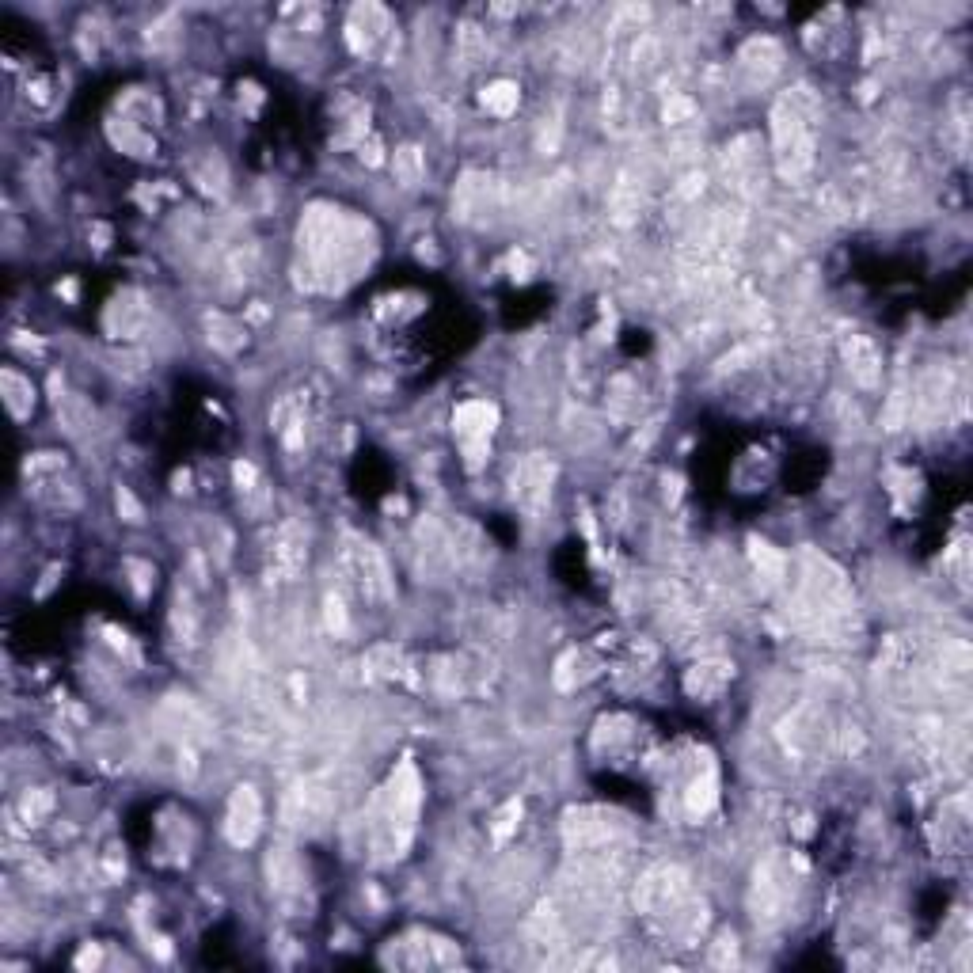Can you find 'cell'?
<instances>
[{"mask_svg": "<svg viewBox=\"0 0 973 973\" xmlns=\"http://www.w3.org/2000/svg\"><path fill=\"white\" fill-rule=\"evenodd\" d=\"M50 810H54V795H50V791H42V787L27 791V795L20 799V814H23V821H27V825H39Z\"/></svg>", "mask_w": 973, "mask_h": 973, "instance_id": "484cf974", "label": "cell"}, {"mask_svg": "<svg viewBox=\"0 0 973 973\" xmlns=\"http://www.w3.org/2000/svg\"><path fill=\"white\" fill-rule=\"evenodd\" d=\"M780 58H783L780 46H776L772 39H753L742 50V58H738V61H742V69H749L753 77L768 80L772 73H776V69H780Z\"/></svg>", "mask_w": 973, "mask_h": 973, "instance_id": "2e32d148", "label": "cell"}, {"mask_svg": "<svg viewBox=\"0 0 973 973\" xmlns=\"http://www.w3.org/2000/svg\"><path fill=\"white\" fill-rule=\"evenodd\" d=\"M453 422H457V434L468 445V453H479L487 445V438H491V430H495L498 411L487 400H472V403H460Z\"/></svg>", "mask_w": 973, "mask_h": 973, "instance_id": "8fae6325", "label": "cell"}, {"mask_svg": "<svg viewBox=\"0 0 973 973\" xmlns=\"http://www.w3.org/2000/svg\"><path fill=\"white\" fill-rule=\"evenodd\" d=\"M263 829V802H259V791L255 787H236L229 799V814H225V837L236 844V848H248L251 840L259 837Z\"/></svg>", "mask_w": 973, "mask_h": 973, "instance_id": "8992f818", "label": "cell"}, {"mask_svg": "<svg viewBox=\"0 0 973 973\" xmlns=\"http://www.w3.org/2000/svg\"><path fill=\"white\" fill-rule=\"evenodd\" d=\"M457 50H460V61L472 69V65H479V58H483V50H487V39H483V31H479L476 23H464L457 31Z\"/></svg>", "mask_w": 973, "mask_h": 973, "instance_id": "cb8c5ba5", "label": "cell"}, {"mask_svg": "<svg viewBox=\"0 0 973 973\" xmlns=\"http://www.w3.org/2000/svg\"><path fill=\"white\" fill-rule=\"evenodd\" d=\"M331 818V791L320 780L297 783L282 802V825L293 833H316Z\"/></svg>", "mask_w": 973, "mask_h": 973, "instance_id": "5b68a950", "label": "cell"}, {"mask_svg": "<svg viewBox=\"0 0 973 973\" xmlns=\"http://www.w3.org/2000/svg\"><path fill=\"white\" fill-rule=\"evenodd\" d=\"M403 658L396 647H373L369 654H365V677L369 681H396V677H403Z\"/></svg>", "mask_w": 973, "mask_h": 973, "instance_id": "d6986e66", "label": "cell"}, {"mask_svg": "<svg viewBox=\"0 0 973 973\" xmlns=\"http://www.w3.org/2000/svg\"><path fill=\"white\" fill-rule=\"evenodd\" d=\"M457 210L460 217H483L487 210H495V179L491 175H468L457 187Z\"/></svg>", "mask_w": 973, "mask_h": 973, "instance_id": "9a60e30c", "label": "cell"}, {"mask_svg": "<svg viewBox=\"0 0 973 973\" xmlns=\"http://www.w3.org/2000/svg\"><path fill=\"white\" fill-rule=\"evenodd\" d=\"M388 35V12L381 4H358L350 12V23H346V39L358 54H373L377 46Z\"/></svg>", "mask_w": 973, "mask_h": 973, "instance_id": "30bf717a", "label": "cell"}, {"mask_svg": "<svg viewBox=\"0 0 973 973\" xmlns=\"http://www.w3.org/2000/svg\"><path fill=\"white\" fill-rule=\"evenodd\" d=\"M517 99H521V92H517V84H510V80H495L487 92H483V107L491 111V115L506 118L517 111Z\"/></svg>", "mask_w": 973, "mask_h": 973, "instance_id": "603a6c76", "label": "cell"}, {"mask_svg": "<svg viewBox=\"0 0 973 973\" xmlns=\"http://www.w3.org/2000/svg\"><path fill=\"white\" fill-rule=\"evenodd\" d=\"M616 821H612L609 810H574V814H567V825H563V833H567V844L571 848H601V844H609L612 837H616Z\"/></svg>", "mask_w": 973, "mask_h": 973, "instance_id": "9c48e42d", "label": "cell"}, {"mask_svg": "<svg viewBox=\"0 0 973 973\" xmlns=\"http://www.w3.org/2000/svg\"><path fill=\"white\" fill-rule=\"evenodd\" d=\"M305 540L297 536V529H282L278 533V540H274V563H278V571L286 574H297L301 567H305Z\"/></svg>", "mask_w": 973, "mask_h": 973, "instance_id": "ac0fdd59", "label": "cell"}, {"mask_svg": "<svg viewBox=\"0 0 973 973\" xmlns=\"http://www.w3.org/2000/svg\"><path fill=\"white\" fill-rule=\"evenodd\" d=\"M58 422L69 434H88L96 426V411L84 396H58Z\"/></svg>", "mask_w": 973, "mask_h": 973, "instance_id": "e0dca14e", "label": "cell"}, {"mask_svg": "<svg viewBox=\"0 0 973 973\" xmlns=\"http://www.w3.org/2000/svg\"><path fill=\"white\" fill-rule=\"evenodd\" d=\"M791 890H795V875L787 859H768L764 867H757L753 878V916L757 924H776L787 905H791Z\"/></svg>", "mask_w": 973, "mask_h": 973, "instance_id": "3957f363", "label": "cell"}, {"mask_svg": "<svg viewBox=\"0 0 973 973\" xmlns=\"http://www.w3.org/2000/svg\"><path fill=\"white\" fill-rule=\"evenodd\" d=\"M118 510H126V514H130V521H141V506L130 498V491H118Z\"/></svg>", "mask_w": 973, "mask_h": 973, "instance_id": "4dcf8cb0", "label": "cell"}, {"mask_svg": "<svg viewBox=\"0 0 973 973\" xmlns=\"http://www.w3.org/2000/svg\"><path fill=\"white\" fill-rule=\"evenodd\" d=\"M145 316H149L145 297L141 293H122V297H115V305L107 308V331L115 339H134L141 324H145Z\"/></svg>", "mask_w": 973, "mask_h": 973, "instance_id": "7c38bea8", "label": "cell"}, {"mask_svg": "<svg viewBox=\"0 0 973 973\" xmlns=\"http://www.w3.org/2000/svg\"><path fill=\"white\" fill-rule=\"evenodd\" d=\"M267 882L274 894H297L301 890V859L293 848H270L267 856Z\"/></svg>", "mask_w": 973, "mask_h": 973, "instance_id": "5bb4252c", "label": "cell"}, {"mask_svg": "<svg viewBox=\"0 0 973 973\" xmlns=\"http://www.w3.org/2000/svg\"><path fill=\"white\" fill-rule=\"evenodd\" d=\"M415 818H419V776L411 764H403L392 783L384 787V799L377 802L373 848L388 859L403 856V848L411 844V833H415Z\"/></svg>", "mask_w": 973, "mask_h": 973, "instance_id": "6da1fadb", "label": "cell"}, {"mask_svg": "<svg viewBox=\"0 0 973 973\" xmlns=\"http://www.w3.org/2000/svg\"><path fill=\"white\" fill-rule=\"evenodd\" d=\"M327 628L335 631V635H343V631H346L343 597H335V593H327Z\"/></svg>", "mask_w": 973, "mask_h": 973, "instance_id": "83f0119b", "label": "cell"}, {"mask_svg": "<svg viewBox=\"0 0 973 973\" xmlns=\"http://www.w3.org/2000/svg\"><path fill=\"white\" fill-rule=\"evenodd\" d=\"M343 574L346 582L358 590L362 601L369 605H381V601H392V578H388V567H384L381 552L362 540V536H350L343 548Z\"/></svg>", "mask_w": 973, "mask_h": 973, "instance_id": "7a4b0ae2", "label": "cell"}, {"mask_svg": "<svg viewBox=\"0 0 973 973\" xmlns=\"http://www.w3.org/2000/svg\"><path fill=\"white\" fill-rule=\"evenodd\" d=\"M688 897V878L681 867H654L635 886V905L647 916H673Z\"/></svg>", "mask_w": 973, "mask_h": 973, "instance_id": "277c9868", "label": "cell"}, {"mask_svg": "<svg viewBox=\"0 0 973 973\" xmlns=\"http://www.w3.org/2000/svg\"><path fill=\"white\" fill-rule=\"evenodd\" d=\"M692 115H696V107H692V99L673 96V99H669V103H666V122H673V126H677V122H685V118H692Z\"/></svg>", "mask_w": 973, "mask_h": 973, "instance_id": "f1b7e54d", "label": "cell"}, {"mask_svg": "<svg viewBox=\"0 0 973 973\" xmlns=\"http://www.w3.org/2000/svg\"><path fill=\"white\" fill-rule=\"evenodd\" d=\"M392 175H396L400 187H419L422 175H426V160H422V153L415 145H400L392 153Z\"/></svg>", "mask_w": 973, "mask_h": 973, "instance_id": "ffe728a7", "label": "cell"}, {"mask_svg": "<svg viewBox=\"0 0 973 973\" xmlns=\"http://www.w3.org/2000/svg\"><path fill=\"white\" fill-rule=\"evenodd\" d=\"M958 396L954 392V381H951V369L943 365H935V369H928L924 377H920V384H916V396H913V407H916V419L924 422H939L943 415H947V407H951V400Z\"/></svg>", "mask_w": 973, "mask_h": 973, "instance_id": "ba28073f", "label": "cell"}, {"mask_svg": "<svg viewBox=\"0 0 973 973\" xmlns=\"http://www.w3.org/2000/svg\"><path fill=\"white\" fill-rule=\"evenodd\" d=\"M753 559H757V571H761V578H768V582H776L783 574V555L772 552L768 544H757L753 548Z\"/></svg>", "mask_w": 973, "mask_h": 973, "instance_id": "4316f807", "label": "cell"}, {"mask_svg": "<svg viewBox=\"0 0 973 973\" xmlns=\"http://www.w3.org/2000/svg\"><path fill=\"white\" fill-rule=\"evenodd\" d=\"M688 814H707L711 806H715V776L711 772H704V776H696V780L688 783Z\"/></svg>", "mask_w": 973, "mask_h": 973, "instance_id": "d4e9b609", "label": "cell"}, {"mask_svg": "<svg viewBox=\"0 0 973 973\" xmlns=\"http://www.w3.org/2000/svg\"><path fill=\"white\" fill-rule=\"evenodd\" d=\"M734 958H738L734 935H723V939H719V947H715V954H711V962H715V966H726V962H734Z\"/></svg>", "mask_w": 973, "mask_h": 973, "instance_id": "f546056e", "label": "cell"}, {"mask_svg": "<svg viewBox=\"0 0 973 973\" xmlns=\"http://www.w3.org/2000/svg\"><path fill=\"white\" fill-rule=\"evenodd\" d=\"M552 479H555V464L548 457L533 453V457H525L514 468V498L525 510L536 514L548 502V495H552Z\"/></svg>", "mask_w": 973, "mask_h": 973, "instance_id": "52a82bcc", "label": "cell"}, {"mask_svg": "<svg viewBox=\"0 0 973 973\" xmlns=\"http://www.w3.org/2000/svg\"><path fill=\"white\" fill-rule=\"evenodd\" d=\"M4 392H8V407L16 419H27L31 403H35V384L31 377H20L16 369H4Z\"/></svg>", "mask_w": 973, "mask_h": 973, "instance_id": "44dd1931", "label": "cell"}, {"mask_svg": "<svg viewBox=\"0 0 973 973\" xmlns=\"http://www.w3.org/2000/svg\"><path fill=\"white\" fill-rule=\"evenodd\" d=\"M726 666H719V662H704V666H696L692 673H688V692L692 696H715L719 688L726 685Z\"/></svg>", "mask_w": 973, "mask_h": 973, "instance_id": "7402d4cb", "label": "cell"}, {"mask_svg": "<svg viewBox=\"0 0 973 973\" xmlns=\"http://www.w3.org/2000/svg\"><path fill=\"white\" fill-rule=\"evenodd\" d=\"M844 358H848L852 377H856L863 388H875L878 377H882V354H878V346L871 343L867 335H852V339L844 343Z\"/></svg>", "mask_w": 973, "mask_h": 973, "instance_id": "4fadbf2b", "label": "cell"}]
</instances>
